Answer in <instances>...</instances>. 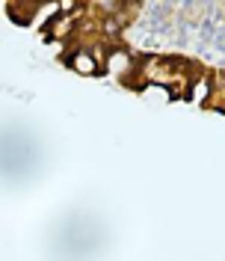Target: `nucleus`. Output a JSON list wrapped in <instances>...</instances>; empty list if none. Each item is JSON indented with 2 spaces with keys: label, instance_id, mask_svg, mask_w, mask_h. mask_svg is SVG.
Returning <instances> with one entry per match:
<instances>
[{
  "label": "nucleus",
  "instance_id": "obj_3",
  "mask_svg": "<svg viewBox=\"0 0 225 261\" xmlns=\"http://www.w3.org/2000/svg\"><path fill=\"white\" fill-rule=\"evenodd\" d=\"M45 27H48V30H45L48 39H53V42H68V39L77 33V15H74V12H60L57 18H50Z\"/></svg>",
  "mask_w": 225,
  "mask_h": 261
},
{
  "label": "nucleus",
  "instance_id": "obj_4",
  "mask_svg": "<svg viewBox=\"0 0 225 261\" xmlns=\"http://www.w3.org/2000/svg\"><path fill=\"white\" fill-rule=\"evenodd\" d=\"M80 3H83V0H80Z\"/></svg>",
  "mask_w": 225,
  "mask_h": 261
},
{
  "label": "nucleus",
  "instance_id": "obj_2",
  "mask_svg": "<svg viewBox=\"0 0 225 261\" xmlns=\"http://www.w3.org/2000/svg\"><path fill=\"white\" fill-rule=\"evenodd\" d=\"M65 65H68L74 74H80V77H95V74L104 71V63L98 60V54L92 48H74L65 57Z\"/></svg>",
  "mask_w": 225,
  "mask_h": 261
},
{
  "label": "nucleus",
  "instance_id": "obj_1",
  "mask_svg": "<svg viewBox=\"0 0 225 261\" xmlns=\"http://www.w3.org/2000/svg\"><path fill=\"white\" fill-rule=\"evenodd\" d=\"M104 71L128 83L130 74H136V60L130 57V50L112 45V48H107V57H104Z\"/></svg>",
  "mask_w": 225,
  "mask_h": 261
}]
</instances>
